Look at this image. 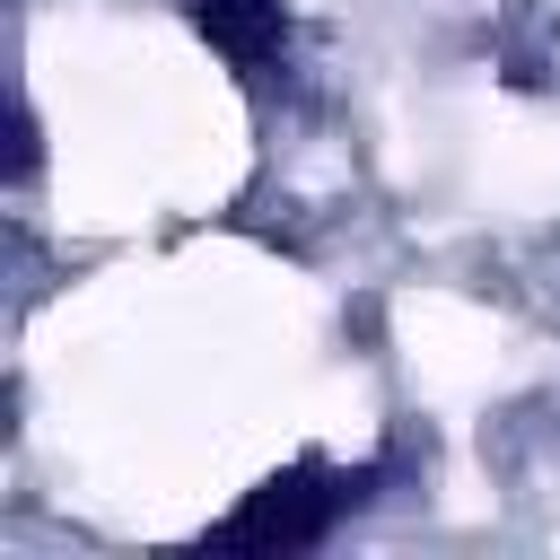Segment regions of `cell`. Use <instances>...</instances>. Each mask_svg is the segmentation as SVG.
<instances>
[{"instance_id": "obj_1", "label": "cell", "mask_w": 560, "mask_h": 560, "mask_svg": "<svg viewBox=\"0 0 560 560\" xmlns=\"http://www.w3.org/2000/svg\"><path fill=\"white\" fill-rule=\"evenodd\" d=\"M368 490H376V464H359V472L289 464V472H271L262 490H245V508H236L210 542H219V551H306V542H324Z\"/></svg>"}, {"instance_id": "obj_2", "label": "cell", "mask_w": 560, "mask_h": 560, "mask_svg": "<svg viewBox=\"0 0 560 560\" xmlns=\"http://www.w3.org/2000/svg\"><path fill=\"white\" fill-rule=\"evenodd\" d=\"M192 35L210 52H228L236 70H262L289 44V9L280 0H192Z\"/></svg>"}, {"instance_id": "obj_3", "label": "cell", "mask_w": 560, "mask_h": 560, "mask_svg": "<svg viewBox=\"0 0 560 560\" xmlns=\"http://www.w3.org/2000/svg\"><path fill=\"white\" fill-rule=\"evenodd\" d=\"M35 158H44V131H35V114H18V131H9V175L26 184V175H35Z\"/></svg>"}]
</instances>
